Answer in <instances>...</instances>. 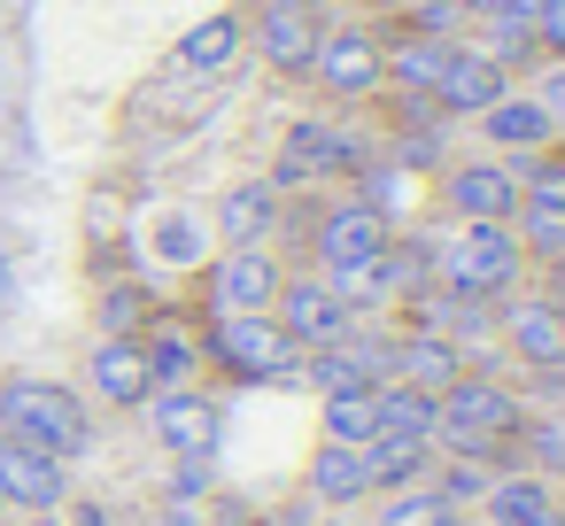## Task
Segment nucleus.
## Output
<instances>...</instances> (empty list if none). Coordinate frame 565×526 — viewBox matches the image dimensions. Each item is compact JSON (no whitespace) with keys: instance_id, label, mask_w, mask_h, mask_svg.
<instances>
[{"instance_id":"ddd939ff","label":"nucleus","mask_w":565,"mask_h":526,"mask_svg":"<svg viewBox=\"0 0 565 526\" xmlns=\"http://www.w3.org/2000/svg\"><path fill=\"white\" fill-rule=\"evenodd\" d=\"M0 503H9V518H55L71 503V464L32 449V441H9L0 433Z\"/></svg>"},{"instance_id":"f8f14e48","label":"nucleus","mask_w":565,"mask_h":526,"mask_svg":"<svg viewBox=\"0 0 565 526\" xmlns=\"http://www.w3.org/2000/svg\"><path fill=\"white\" fill-rule=\"evenodd\" d=\"M271 318H279V333H287L302 356H310V348H326V341H341V333L356 325V310L341 302V287H333L326 271H310V264H295V271L279 279Z\"/></svg>"},{"instance_id":"20e7f679","label":"nucleus","mask_w":565,"mask_h":526,"mask_svg":"<svg viewBox=\"0 0 565 526\" xmlns=\"http://www.w3.org/2000/svg\"><path fill=\"white\" fill-rule=\"evenodd\" d=\"M287 271H295V256L279 240H264V248H210L186 271V310L194 318H271Z\"/></svg>"},{"instance_id":"39448f33","label":"nucleus","mask_w":565,"mask_h":526,"mask_svg":"<svg viewBox=\"0 0 565 526\" xmlns=\"http://www.w3.org/2000/svg\"><path fill=\"white\" fill-rule=\"evenodd\" d=\"M302 348L279 333V318H202V379L210 387H295Z\"/></svg>"},{"instance_id":"473e14b6","label":"nucleus","mask_w":565,"mask_h":526,"mask_svg":"<svg viewBox=\"0 0 565 526\" xmlns=\"http://www.w3.org/2000/svg\"><path fill=\"white\" fill-rule=\"evenodd\" d=\"M55 518H63V526H109V503H94V495H71Z\"/></svg>"},{"instance_id":"5701e85b","label":"nucleus","mask_w":565,"mask_h":526,"mask_svg":"<svg viewBox=\"0 0 565 526\" xmlns=\"http://www.w3.org/2000/svg\"><path fill=\"white\" fill-rule=\"evenodd\" d=\"M356 526H472V511H457L434 480H411V487H380L372 518H356Z\"/></svg>"},{"instance_id":"a878e982","label":"nucleus","mask_w":565,"mask_h":526,"mask_svg":"<svg viewBox=\"0 0 565 526\" xmlns=\"http://www.w3.org/2000/svg\"><path fill=\"white\" fill-rule=\"evenodd\" d=\"M140 248H148L163 271H194V264L210 256V233H202V217H186V210H163V217L140 233Z\"/></svg>"},{"instance_id":"2eb2a0df","label":"nucleus","mask_w":565,"mask_h":526,"mask_svg":"<svg viewBox=\"0 0 565 526\" xmlns=\"http://www.w3.org/2000/svg\"><path fill=\"white\" fill-rule=\"evenodd\" d=\"M472 140H480V155H534V148H550V140H565L550 117H542V101L526 94V86H511V94H495L480 117H472Z\"/></svg>"},{"instance_id":"f704fd0d","label":"nucleus","mask_w":565,"mask_h":526,"mask_svg":"<svg viewBox=\"0 0 565 526\" xmlns=\"http://www.w3.org/2000/svg\"><path fill=\"white\" fill-rule=\"evenodd\" d=\"M0 526H9V503H0Z\"/></svg>"},{"instance_id":"a211bd4d","label":"nucleus","mask_w":565,"mask_h":526,"mask_svg":"<svg viewBox=\"0 0 565 526\" xmlns=\"http://www.w3.org/2000/svg\"><path fill=\"white\" fill-rule=\"evenodd\" d=\"M472 364L465 341H449L441 325H418V318H395V379L418 387V395H441L457 372Z\"/></svg>"},{"instance_id":"412c9836","label":"nucleus","mask_w":565,"mask_h":526,"mask_svg":"<svg viewBox=\"0 0 565 526\" xmlns=\"http://www.w3.org/2000/svg\"><path fill=\"white\" fill-rule=\"evenodd\" d=\"M557 503H565V487H557V480H542V472L511 464V472H495V480L480 487L472 526H534V518H542V511H557Z\"/></svg>"},{"instance_id":"f257e3e1","label":"nucleus","mask_w":565,"mask_h":526,"mask_svg":"<svg viewBox=\"0 0 565 526\" xmlns=\"http://www.w3.org/2000/svg\"><path fill=\"white\" fill-rule=\"evenodd\" d=\"M519 426H526V387L503 364H465L434 395V457H465L488 472L519 464Z\"/></svg>"},{"instance_id":"6ab92c4d","label":"nucleus","mask_w":565,"mask_h":526,"mask_svg":"<svg viewBox=\"0 0 565 526\" xmlns=\"http://www.w3.org/2000/svg\"><path fill=\"white\" fill-rule=\"evenodd\" d=\"M295 495L326 503V511H364L372 503V472H364V449L349 441H310L302 472H295Z\"/></svg>"},{"instance_id":"9d476101","label":"nucleus","mask_w":565,"mask_h":526,"mask_svg":"<svg viewBox=\"0 0 565 526\" xmlns=\"http://www.w3.org/2000/svg\"><path fill=\"white\" fill-rule=\"evenodd\" d=\"M148 441L163 457H217L225 449V387L194 379V387H156V402L140 410Z\"/></svg>"},{"instance_id":"f03ea898","label":"nucleus","mask_w":565,"mask_h":526,"mask_svg":"<svg viewBox=\"0 0 565 526\" xmlns=\"http://www.w3.org/2000/svg\"><path fill=\"white\" fill-rule=\"evenodd\" d=\"M0 433H9V441H32V449H47V457H63V464H78V457H94L102 418H94V402H86L71 379L0 372Z\"/></svg>"},{"instance_id":"bb28decb","label":"nucleus","mask_w":565,"mask_h":526,"mask_svg":"<svg viewBox=\"0 0 565 526\" xmlns=\"http://www.w3.org/2000/svg\"><path fill=\"white\" fill-rule=\"evenodd\" d=\"M519 464L565 487V410H550V402H526V426H519Z\"/></svg>"},{"instance_id":"72a5a7b5","label":"nucleus","mask_w":565,"mask_h":526,"mask_svg":"<svg viewBox=\"0 0 565 526\" xmlns=\"http://www.w3.org/2000/svg\"><path fill=\"white\" fill-rule=\"evenodd\" d=\"M526 287H542V294H550V302H565V256H557V264H542V271H534V279H526Z\"/></svg>"},{"instance_id":"423d86ee","label":"nucleus","mask_w":565,"mask_h":526,"mask_svg":"<svg viewBox=\"0 0 565 526\" xmlns=\"http://www.w3.org/2000/svg\"><path fill=\"white\" fill-rule=\"evenodd\" d=\"M333 117H349V109H372L380 101V24L372 17H333L326 24V40H318V55H310V78H302Z\"/></svg>"},{"instance_id":"6e6552de","label":"nucleus","mask_w":565,"mask_h":526,"mask_svg":"<svg viewBox=\"0 0 565 526\" xmlns=\"http://www.w3.org/2000/svg\"><path fill=\"white\" fill-rule=\"evenodd\" d=\"M326 24H333L326 0H256V9H248V55H256L271 78L302 86V78H310V55H318V40H326Z\"/></svg>"},{"instance_id":"1a4fd4ad","label":"nucleus","mask_w":565,"mask_h":526,"mask_svg":"<svg viewBox=\"0 0 565 526\" xmlns=\"http://www.w3.org/2000/svg\"><path fill=\"white\" fill-rule=\"evenodd\" d=\"M78 395L94 402V418H140L156 402V372L140 356V333H94L86 364H78Z\"/></svg>"},{"instance_id":"cd10ccee","label":"nucleus","mask_w":565,"mask_h":526,"mask_svg":"<svg viewBox=\"0 0 565 526\" xmlns=\"http://www.w3.org/2000/svg\"><path fill=\"white\" fill-rule=\"evenodd\" d=\"M318 441H349V449H364V441H372V387L318 395Z\"/></svg>"},{"instance_id":"b1692460","label":"nucleus","mask_w":565,"mask_h":526,"mask_svg":"<svg viewBox=\"0 0 565 526\" xmlns=\"http://www.w3.org/2000/svg\"><path fill=\"white\" fill-rule=\"evenodd\" d=\"M372 441H418V449H434V395H418L403 379H380L372 387Z\"/></svg>"},{"instance_id":"4468645a","label":"nucleus","mask_w":565,"mask_h":526,"mask_svg":"<svg viewBox=\"0 0 565 526\" xmlns=\"http://www.w3.org/2000/svg\"><path fill=\"white\" fill-rule=\"evenodd\" d=\"M279 233H287V194H279L264 171L233 179V186L210 202V240H217V248H264V240H279Z\"/></svg>"},{"instance_id":"2f4dec72","label":"nucleus","mask_w":565,"mask_h":526,"mask_svg":"<svg viewBox=\"0 0 565 526\" xmlns=\"http://www.w3.org/2000/svg\"><path fill=\"white\" fill-rule=\"evenodd\" d=\"M271 526H356V511H326V503H310V495H287V503L271 511Z\"/></svg>"},{"instance_id":"c85d7f7f","label":"nucleus","mask_w":565,"mask_h":526,"mask_svg":"<svg viewBox=\"0 0 565 526\" xmlns=\"http://www.w3.org/2000/svg\"><path fill=\"white\" fill-rule=\"evenodd\" d=\"M426 464H434V449H418V441H364L372 495H380V487H411V480H426Z\"/></svg>"},{"instance_id":"0eeeda50","label":"nucleus","mask_w":565,"mask_h":526,"mask_svg":"<svg viewBox=\"0 0 565 526\" xmlns=\"http://www.w3.org/2000/svg\"><path fill=\"white\" fill-rule=\"evenodd\" d=\"M426 202H434V217L441 225H511V210H519V179H511V163L503 155H449L434 179H426Z\"/></svg>"},{"instance_id":"4be33fe9","label":"nucleus","mask_w":565,"mask_h":526,"mask_svg":"<svg viewBox=\"0 0 565 526\" xmlns=\"http://www.w3.org/2000/svg\"><path fill=\"white\" fill-rule=\"evenodd\" d=\"M156 310H163V294L148 287L140 264H132V271H102V279H94V302H86L94 333H140Z\"/></svg>"},{"instance_id":"dca6fc26","label":"nucleus","mask_w":565,"mask_h":526,"mask_svg":"<svg viewBox=\"0 0 565 526\" xmlns=\"http://www.w3.org/2000/svg\"><path fill=\"white\" fill-rule=\"evenodd\" d=\"M248 55V9H210L202 24H186L171 40V71L179 78H225Z\"/></svg>"},{"instance_id":"c756f323","label":"nucleus","mask_w":565,"mask_h":526,"mask_svg":"<svg viewBox=\"0 0 565 526\" xmlns=\"http://www.w3.org/2000/svg\"><path fill=\"white\" fill-rule=\"evenodd\" d=\"M526 32H534V55L542 63H565V0H534Z\"/></svg>"},{"instance_id":"7c9ffc66","label":"nucleus","mask_w":565,"mask_h":526,"mask_svg":"<svg viewBox=\"0 0 565 526\" xmlns=\"http://www.w3.org/2000/svg\"><path fill=\"white\" fill-rule=\"evenodd\" d=\"M519 86H526V94L542 101V117H550V125L565 132V63H534V71L519 78Z\"/></svg>"},{"instance_id":"f3484780","label":"nucleus","mask_w":565,"mask_h":526,"mask_svg":"<svg viewBox=\"0 0 565 526\" xmlns=\"http://www.w3.org/2000/svg\"><path fill=\"white\" fill-rule=\"evenodd\" d=\"M140 356H148L156 387H194V379H202V318L179 310V302H163V310L140 325Z\"/></svg>"},{"instance_id":"7ed1b4c3","label":"nucleus","mask_w":565,"mask_h":526,"mask_svg":"<svg viewBox=\"0 0 565 526\" xmlns=\"http://www.w3.org/2000/svg\"><path fill=\"white\" fill-rule=\"evenodd\" d=\"M426 256H434V287L457 302H503L534 279L511 225H441L426 233Z\"/></svg>"},{"instance_id":"aec40b11","label":"nucleus","mask_w":565,"mask_h":526,"mask_svg":"<svg viewBox=\"0 0 565 526\" xmlns=\"http://www.w3.org/2000/svg\"><path fill=\"white\" fill-rule=\"evenodd\" d=\"M495 94H511V71H495L480 47H449V63H441V78H434V109L449 117V125H472Z\"/></svg>"},{"instance_id":"9b49d317","label":"nucleus","mask_w":565,"mask_h":526,"mask_svg":"<svg viewBox=\"0 0 565 526\" xmlns=\"http://www.w3.org/2000/svg\"><path fill=\"white\" fill-rule=\"evenodd\" d=\"M495 348L534 379V372H565V302H550L542 287H519L495 302Z\"/></svg>"},{"instance_id":"393cba45","label":"nucleus","mask_w":565,"mask_h":526,"mask_svg":"<svg viewBox=\"0 0 565 526\" xmlns=\"http://www.w3.org/2000/svg\"><path fill=\"white\" fill-rule=\"evenodd\" d=\"M511 240H519L526 271L557 264V256H565V194H519V210H511Z\"/></svg>"}]
</instances>
